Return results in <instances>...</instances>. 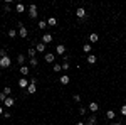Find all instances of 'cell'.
<instances>
[{
	"mask_svg": "<svg viewBox=\"0 0 126 125\" xmlns=\"http://www.w3.org/2000/svg\"><path fill=\"white\" fill-rule=\"evenodd\" d=\"M29 85H30V83H29L27 78H20V79H19V86L20 88H29Z\"/></svg>",
	"mask_w": 126,
	"mask_h": 125,
	"instance_id": "cell-9",
	"label": "cell"
},
{
	"mask_svg": "<svg viewBox=\"0 0 126 125\" xmlns=\"http://www.w3.org/2000/svg\"><path fill=\"white\" fill-rule=\"evenodd\" d=\"M96 61H97V58L94 54H89V56H87V63H89V64H94Z\"/></svg>",
	"mask_w": 126,
	"mask_h": 125,
	"instance_id": "cell-20",
	"label": "cell"
},
{
	"mask_svg": "<svg viewBox=\"0 0 126 125\" xmlns=\"http://www.w3.org/2000/svg\"><path fill=\"white\" fill-rule=\"evenodd\" d=\"M118 125H125V124H118Z\"/></svg>",
	"mask_w": 126,
	"mask_h": 125,
	"instance_id": "cell-40",
	"label": "cell"
},
{
	"mask_svg": "<svg viewBox=\"0 0 126 125\" xmlns=\"http://www.w3.org/2000/svg\"><path fill=\"white\" fill-rule=\"evenodd\" d=\"M29 61H30V66H37V64H39V59L37 58H30Z\"/></svg>",
	"mask_w": 126,
	"mask_h": 125,
	"instance_id": "cell-25",
	"label": "cell"
},
{
	"mask_svg": "<svg viewBox=\"0 0 126 125\" xmlns=\"http://www.w3.org/2000/svg\"><path fill=\"white\" fill-rule=\"evenodd\" d=\"M106 117L109 118V120H113V118L116 117V112H114V110H108V112H106Z\"/></svg>",
	"mask_w": 126,
	"mask_h": 125,
	"instance_id": "cell-21",
	"label": "cell"
},
{
	"mask_svg": "<svg viewBox=\"0 0 126 125\" xmlns=\"http://www.w3.org/2000/svg\"><path fill=\"white\" fill-rule=\"evenodd\" d=\"M3 117H5V118H10L12 113H10V112H3Z\"/></svg>",
	"mask_w": 126,
	"mask_h": 125,
	"instance_id": "cell-36",
	"label": "cell"
},
{
	"mask_svg": "<svg viewBox=\"0 0 126 125\" xmlns=\"http://www.w3.org/2000/svg\"><path fill=\"white\" fill-rule=\"evenodd\" d=\"M76 15H78V19H79V20H84V19H87L86 9H84V7H79V9L76 10Z\"/></svg>",
	"mask_w": 126,
	"mask_h": 125,
	"instance_id": "cell-1",
	"label": "cell"
},
{
	"mask_svg": "<svg viewBox=\"0 0 126 125\" xmlns=\"http://www.w3.org/2000/svg\"><path fill=\"white\" fill-rule=\"evenodd\" d=\"M15 10H17L19 14H22V12L25 10V5H24V3H17V5H15Z\"/></svg>",
	"mask_w": 126,
	"mask_h": 125,
	"instance_id": "cell-22",
	"label": "cell"
},
{
	"mask_svg": "<svg viewBox=\"0 0 126 125\" xmlns=\"http://www.w3.org/2000/svg\"><path fill=\"white\" fill-rule=\"evenodd\" d=\"M125 88H126V85H125Z\"/></svg>",
	"mask_w": 126,
	"mask_h": 125,
	"instance_id": "cell-41",
	"label": "cell"
},
{
	"mask_svg": "<svg viewBox=\"0 0 126 125\" xmlns=\"http://www.w3.org/2000/svg\"><path fill=\"white\" fill-rule=\"evenodd\" d=\"M3 56H7V51L5 49H0V58H3Z\"/></svg>",
	"mask_w": 126,
	"mask_h": 125,
	"instance_id": "cell-34",
	"label": "cell"
},
{
	"mask_svg": "<svg viewBox=\"0 0 126 125\" xmlns=\"http://www.w3.org/2000/svg\"><path fill=\"white\" fill-rule=\"evenodd\" d=\"M86 125H96L97 124V117H96V113H93V115L87 118V122H84Z\"/></svg>",
	"mask_w": 126,
	"mask_h": 125,
	"instance_id": "cell-6",
	"label": "cell"
},
{
	"mask_svg": "<svg viewBox=\"0 0 126 125\" xmlns=\"http://www.w3.org/2000/svg\"><path fill=\"white\" fill-rule=\"evenodd\" d=\"M72 100H74L76 103H79V101H81V96H79V95H74V96H72Z\"/></svg>",
	"mask_w": 126,
	"mask_h": 125,
	"instance_id": "cell-31",
	"label": "cell"
},
{
	"mask_svg": "<svg viewBox=\"0 0 126 125\" xmlns=\"http://www.w3.org/2000/svg\"><path fill=\"white\" fill-rule=\"evenodd\" d=\"M5 100H7V95H5L3 91H0V103H3Z\"/></svg>",
	"mask_w": 126,
	"mask_h": 125,
	"instance_id": "cell-28",
	"label": "cell"
},
{
	"mask_svg": "<svg viewBox=\"0 0 126 125\" xmlns=\"http://www.w3.org/2000/svg\"><path fill=\"white\" fill-rule=\"evenodd\" d=\"M37 27H39V29H47V22H46V20H39Z\"/></svg>",
	"mask_w": 126,
	"mask_h": 125,
	"instance_id": "cell-24",
	"label": "cell"
},
{
	"mask_svg": "<svg viewBox=\"0 0 126 125\" xmlns=\"http://www.w3.org/2000/svg\"><path fill=\"white\" fill-rule=\"evenodd\" d=\"M44 59H46V63H49V64H54V61H56V54H52V52H46V54H44Z\"/></svg>",
	"mask_w": 126,
	"mask_h": 125,
	"instance_id": "cell-5",
	"label": "cell"
},
{
	"mask_svg": "<svg viewBox=\"0 0 126 125\" xmlns=\"http://www.w3.org/2000/svg\"><path fill=\"white\" fill-rule=\"evenodd\" d=\"M15 36H17V30H15V29H10V30H9V37L14 39Z\"/></svg>",
	"mask_w": 126,
	"mask_h": 125,
	"instance_id": "cell-26",
	"label": "cell"
},
{
	"mask_svg": "<svg viewBox=\"0 0 126 125\" xmlns=\"http://www.w3.org/2000/svg\"><path fill=\"white\" fill-rule=\"evenodd\" d=\"M76 125H86V124H84V122H78Z\"/></svg>",
	"mask_w": 126,
	"mask_h": 125,
	"instance_id": "cell-38",
	"label": "cell"
},
{
	"mask_svg": "<svg viewBox=\"0 0 126 125\" xmlns=\"http://www.w3.org/2000/svg\"><path fill=\"white\" fill-rule=\"evenodd\" d=\"M35 91H37V86H35V83H30L29 88H27V93H29V95H34Z\"/></svg>",
	"mask_w": 126,
	"mask_h": 125,
	"instance_id": "cell-14",
	"label": "cell"
},
{
	"mask_svg": "<svg viewBox=\"0 0 126 125\" xmlns=\"http://www.w3.org/2000/svg\"><path fill=\"white\" fill-rule=\"evenodd\" d=\"M79 115H86V108L81 106V108H79Z\"/></svg>",
	"mask_w": 126,
	"mask_h": 125,
	"instance_id": "cell-33",
	"label": "cell"
},
{
	"mask_svg": "<svg viewBox=\"0 0 126 125\" xmlns=\"http://www.w3.org/2000/svg\"><path fill=\"white\" fill-rule=\"evenodd\" d=\"M62 69H64V71L71 69V66H69V61H64V64H62Z\"/></svg>",
	"mask_w": 126,
	"mask_h": 125,
	"instance_id": "cell-30",
	"label": "cell"
},
{
	"mask_svg": "<svg viewBox=\"0 0 126 125\" xmlns=\"http://www.w3.org/2000/svg\"><path fill=\"white\" fill-rule=\"evenodd\" d=\"M14 103H15V100H14L12 96H7V100L3 101V105L7 106V108H10V106H14Z\"/></svg>",
	"mask_w": 126,
	"mask_h": 125,
	"instance_id": "cell-11",
	"label": "cell"
},
{
	"mask_svg": "<svg viewBox=\"0 0 126 125\" xmlns=\"http://www.w3.org/2000/svg\"><path fill=\"white\" fill-rule=\"evenodd\" d=\"M19 36H20L22 39H25L27 36H29V30L24 27V24H22V22H19Z\"/></svg>",
	"mask_w": 126,
	"mask_h": 125,
	"instance_id": "cell-2",
	"label": "cell"
},
{
	"mask_svg": "<svg viewBox=\"0 0 126 125\" xmlns=\"http://www.w3.org/2000/svg\"><path fill=\"white\" fill-rule=\"evenodd\" d=\"M35 52H37V49H35V48H29V51H27L29 59H30V58H35Z\"/></svg>",
	"mask_w": 126,
	"mask_h": 125,
	"instance_id": "cell-18",
	"label": "cell"
},
{
	"mask_svg": "<svg viewBox=\"0 0 126 125\" xmlns=\"http://www.w3.org/2000/svg\"><path fill=\"white\" fill-rule=\"evenodd\" d=\"M35 49H37V52H44V51H46V44H44V42H39V44L35 46Z\"/></svg>",
	"mask_w": 126,
	"mask_h": 125,
	"instance_id": "cell-19",
	"label": "cell"
},
{
	"mask_svg": "<svg viewBox=\"0 0 126 125\" xmlns=\"http://www.w3.org/2000/svg\"><path fill=\"white\" fill-rule=\"evenodd\" d=\"M61 69H62V66H61V64H54V66H52V71H54V73H59Z\"/></svg>",
	"mask_w": 126,
	"mask_h": 125,
	"instance_id": "cell-27",
	"label": "cell"
},
{
	"mask_svg": "<svg viewBox=\"0 0 126 125\" xmlns=\"http://www.w3.org/2000/svg\"><path fill=\"white\" fill-rule=\"evenodd\" d=\"M109 125H118V124H109Z\"/></svg>",
	"mask_w": 126,
	"mask_h": 125,
	"instance_id": "cell-39",
	"label": "cell"
},
{
	"mask_svg": "<svg viewBox=\"0 0 126 125\" xmlns=\"http://www.w3.org/2000/svg\"><path fill=\"white\" fill-rule=\"evenodd\" d=\"M99 41V36H97L96 32H93L91 36H89V44H94V42H97Z\"/></svg>",
	"mask_w": 126,
	"mask_h": 125,
	"instance_id": "cell-13",
	"label": "cell"
},
{
	"mask_svg": "<svg viewBox=\"0 0 126 125\" xmlns=\"http://www.w3.org/2000/svg\"><path fill=\"white\" fill-rule=\"evenodd\" d=\"M69 81H71L69 75H62V76L59 78V83H61V85H64V86H66V85H69Z\"/></svg>",
	"mask_w": 126,
	"mask_h": 125,
	"instance_id": "cell-7",
	"label": "cell"
},
{
	"mask_svg": "<svg viewBox=\"0 0 126 125\" xmlns=\"http://www.w3.org/2000/svg\"><path fill=\"white\" fill-rule=\"evenodd\" d=\"M119 112H121V115H125V117H126V105L121 106V110H119Z\"/></svg>",
	"mask_w": 126,
	"mask_h": 125,
	"instance_id": "cell-32",
	"label": "cell"
},
{
	"mask_svg": "<svg viewBox=\"0 0 126 125\" xmlns=\"http://www.w3.org/2000/svg\"><path fill=\"white\" fill-rule=\"evenodd\" d=\"M0 115H3V106L0 105Z\"/></svg>",
	"mask_w": 126,
	"mask_h": 125,
	"instance_id": "cell-37",
	"label": "cell"
},
{
	"mask_svg": "<svg viewBox=\"0 0 126 125\" xmlns=\"http://www.w3.org/2000/svg\"><path fill=\"white\" fill-rule=\"evenodd\" d=\"M12 64V61H10L9 56H3V58H0V68H9Z\"/></svg>",
	"mask_w": 126,
	"mask_h": 125,
	"instance_id": "cell-3",
	"label": "cell"
},
{
	"mask_svg": "<svg viewBox=\"0 0 126 125\" xmlns=\"http://www.w3.org/2000/svg\"><path fill=\"white\" fill-rule=\"evenodd\" d=\"M3 10H5V12H10V3H5V5H3Z\"/></svg>",
	"mask_w": 126,
	"mask_h": 125,
	"instance_id": "cell-35",
	"label": "cell"
},
{
	"mask_svg": "<svg viewBox=\"0 0 126 125\" xmlns=\"http://www.w3.org/2000/svg\"><path fill=\"white\" fill-rule=\"evenodd\" d=\"M89 110H91L93 113H96V112H99V105H97L96 101H91V103H89Z\"/></svg>",
	"mask_w": 126,
	"mask_h": 125,
	"instance_id": "cell-10",
	"label": "cell"
},
{
	"mask_svg": "<svg viewBox=\"0 0 126 125\" xmlns=\"http://www.w3.org/2000/svg\"><path fill=\"white\" fill-rule=\"evenodd\" d=\"M29 17L30 19H37V5H30L29 7Z\"/></svg>",
	"mask_w": 126,
	"mask_h": 125,
	"instance_id": "cell-4",
	"label": "cell"
},
{
	"mask_svg": "<svg viewBox=\"0 0 126 125\" xmlns=\"http://www.w3.org/2000/svg\"><path fill=\"white\" fill-rule=\"evenodd\" d=\"M47 25H50V27H54V25H57V20H56V17H50V19L47 20Z\"/></svg>",
	"mask_w": 126,
	"mask_h": 125,
	"instance_id": "cell-23",
	"label": "cell"
},
{
	"mask_svg": "<svg viewBox=\"0 0 126 125\" xmlns=\"http://www.w3.org/2000/svg\"><path fill=\"white\" fill-rule=\"evenodd\" d=\"M42 42H44V44H49V42H52V36H50L49 32H46V34L42 36Z\"/></svg>",
	"mask_w": 126,
	"mask_h": 125,
	"instance_id": "cell-12",
	"label": "cell"
},
{
	"mask_svg": "<svg viewBox=\"0 0 126 125\" xmlns=\"http://www.w3.org/2000/svg\"><path fill=\"white\" fill-rule=\"evenodd\" d=\"M3 93H5V95L9 96L10 93H12V88H10V86H5V88H3Z\"/></svg>",
	"mask_w": 126,
	"mask_h": 125,
	"instance_id": "cell-29",
	"label": "cell"
},
{
	"mask_svg": "<svg viewBox=\"0 0 126 125\" xmlns=\"http://www.w3.org/2000/svg\"><path fill=\"white\" fill-rule=\"evenodd\" d=\"M82 51H84V52H86V54H89V52H91V51H93V46H91V44H89V42H86V44H84V46H82Z\"/></svg>",
	"mask_w": 126,
	"mask_h": 125,
	"instance_id": "cell-16",
	"label": "cell"
},
{
	"mask_svg": "<svg viewBox=\"0 0 126 125\" xmlns=\"http://www.w3.org/2000/svg\"><path fill=\"white\" fill-rule=\"evenodd\" d=\"M20 75H22L24 78L27 76V75H29V66H25V64H24V66H20Z\"/></svg>",
	"mask_w": 126,
	"mask_h": 125,
	"instance_id": "cell-15",
	"label": "cell"
},
{
	"mask_svg": "<svg viewBox=\"0 0 126 125\" xmlns=\"http://www.w3.org/2000/svg\"><path fill=\"white\" fill-rule=\"evenodd\" d=\"M17 63H19L20 66H24V64H25V56H24V54H19V56H17Z\"/></svg>",
	"mask_w": 126,
	"mask_h": 125,
	"instance_id": "cell-17",
	"label": "cell"
},
{
	"mask_svg": "<svg viewBox=\"0 0 126 125\" xmlns=\"http://www.w3.org/2000/svg\"><path fill=\"white\" fill-rule=\"evenodd\" d=\"M56 52H57V54H61V56H66V46H64V44H57Z\"/></svg>",
	"mask_w": 126,
	"mask_h": 125,
	"instance_id": "cell-8",
	"label": "cell"
}]
</instances>
